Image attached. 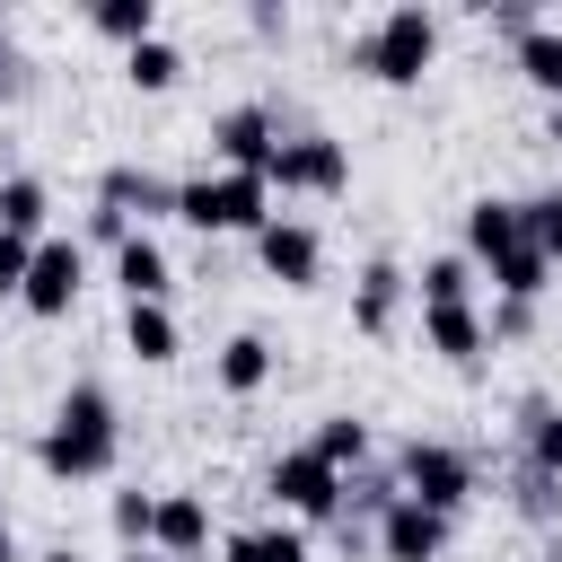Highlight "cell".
<instances>
[{"instance_id":"cell-7","label":"cell","mask_w":562,"mask_h":562,"mask_svg":"<svg viewBox=\"0 0 562 562\" xmlns=\"http://www.w3.org/2000/svg\"><path fill=\"white\" fill-rule=\"evenodd\" d=\"M272 501H290L299 518H334V509H342V474H334L316 448H290V457L272 465Z\"/></svg>"},{"instance_id":"cell-3","label":"cell","mask_w":562,"mask_h":562,"mask_svg":"<svg viewBox=\"0 0 562 562\" xmlns=\"http://www.w3.org/2000/svg\"><path fill=\"white\" fill-rule=\"evenodd\" d=\"M263 176H184L176 184V220L184 228H272V211H263Z\"/></svg>"},{"instance_id":"cell-1","label":"cell","mask_w":562,"mask_h":562,"mask_svg":"<svg viewBox=\"0 0 562 562\" xmlns=\"http://www.w3.org/2000/svg\"><path fill=\"white\" fill-rule=\"evenodd\" d=\"M35 457H44V474H61V483L105 474V465H114V404H105V386H70Z\"/></svg>"},{"instance_id":"cell-34","label":"cell","mask_w":562,"mask_h":562,"mask_svg":"<svg viewBox=\"0 0 562 562\" xmlns=\"http://www.w3.org/2000/svg\"><path fill=\"white\" fill-rule=\"evenodd\" d=\"M0 562H9V509H0Z\"/></svg>"},{"instance_id":"cell-28","label":"cell","mask_w":562,"mask_h":562,"mask_svg":"<svg viewBox=\"0 0 562 562\" xmlns=\"http://www.w3.org/2000/svg\"><path fill=\"white\" fill-rule=\"evenodd\" d=\"M527 439H536V465L562 474V413L553 404H527Z\"/></svg>"},{"instance_id":"cell-33","label":"cell","mask_w":562,"mask_h":562,"mask_svg":"<svg viewBox=\"0 0 562 562\" xmlns=\"http://www.w3.org/2000/svg\"><path fill=\"white\" fill-rule=\"evenodd\" d=\"M544 132H553V140H562V97H553V123H544Z\"/></svg>"},{"instance_id":"cell-22","label":"cell","mask_w":562,"mask_h":562,"mask_svg":"<svg viewBox=\"0 0 562 562\" xmlns=\"http://www.w3.org/2000/svg\"><path fill=\"white\" fill-rule=\"evenodd\" d=\"M0 228H9V237H35V228H44V184H35V176H9V184H0Z\"/></svg>"},{"instance_id":"cell-24","label":"cell","mask_w":562,"mask_h":562,"mask_svg":"<svg viewBox=\"0 0 562 562\" xmlns=\"http://www.w3.org/2000/svg\"><path fill=\"white\" fill-rule=\"evenodd\" d=\"M132 88H176V70H184V53L167 44V35H149V44H132Z\"/></svg>"},{"instance_id":"cell-14","label":"cell","mask_w":562,"mask_h":562,"mask_svg":"<svg viewBox=\"0 0 562 562\" xmlns=\"http://www.w3.org/2000/svg\"><path fill=\"white\" fill-rule=\"evenodd\" d=\"M123 342H132V360H176V316L158 307V299H132V316H123Z\"/></svg>"},{"instance_id":"cell-19","label":"cell","mask_w":562,"mask_h":562,"mask_svg":"<svg viewBox=\"0 0 562 562\" xmlns=\"http://www.w3.org/2000/svg\"><path fill=\"white\" fill-rule=\"evenodd\" d=\"M518 70H527L544 97H562V26H527V35H518Z\"/></svg>"},{"instance_id":"cell-17","label":"cell","mask_w":562,"mask_h":562,"mask_svg":"<svg viewBox=\"0 0 562 562\" xmlns=\"http://www.w3.org/2000/svg\"><path fill=\"white\" fill-rule=\"evenodd\" d=\"M395 299H404V272H395V263H369V272H360V299H351V325H360V334H386Z\"/></svg>"},{"instance_id":"cell-13","label":"cell","mask_w":562,"mask_h":562,"mask_svg":"<svg viewBox=\"0 0 562 562\" xmlns=\"http://www.w3.org/2000/svg\"><path fill=\"white\" fill-rule=\"evenodd\" d=\"M114 281H123V290H132V299H158V290H167V246H158V237H140V228H132V237H123V246H114Z\"/></svg>"},{"instance_id":"cell-5","label":"cell","mask_w":562,"mask_h":562,"mask_svg":"<svg viewBox=\"0 0 562 562\" xmlns=\"http://www.w3.org/2000/svg\"><path fill=\"white\" fill-rule=\"evenodd\" d=\"M404 483H413V501H422V509H439V518H448V509L474 492V465H465L457 448H439V439H413V448H404Z\"/></svg>"},{"instance_id":"cell-30","label":"cell","mask_w":562,"mask_h":562,"mask_svg":"<svg viewBox=\"0 0 562 562\" xmlns=\"http://www.w3.org/2000/svg\"><path fill=\"white\" fill-rule=\"evenodd\" d=\"M255 544H263V562H307V544H299V527H263Z\"/></svg>"},{"instance_id":"cell-6","label":"cell","mask_w":562,"mask_h":562,"mask_svg":"<svg viewBox=\"0 0 562 562\" xmlns=\"http://www.w3.org/2000/svg\"><path fill=\"white\" fill-rule=\"evenodd\" d=\"M211 149L228 158V176H263V167L281 158V132H272L263 105H228V114L211 123Z\"/></svg>"},{"instance_id":"cell-8","label":"cell","mask_w":562,"mask_h":562,"mask_svg":"<svg viewBox=\"0 0 562 562\" xmlns=\"http://www.w3.org/2000/svg\"><path fill=\"white\" fill-rule=\"evenodd\" d=\"M79 272H88V263H79L70 237H35V263H26V290H18V299H26L35 316H61V307L79 299Z\"/></svg>"},{"instance_id":"cell-12","label":"cell","mask_w":562,"mask_h":562,"mask_svg":"<svg viewBox=\"0 0 562 562\" xmlns=\"http://www.w3.org/2000/svg\"><path fill=\"white\" fill-rule=\"evenodd\" d=\"M465 246H474L483 263H501L509 246H527V220H518V202H492V193H483V202L465 211Z\"/></svg>"},{"instance_id":"cell-36","label":"cell","mask_w":562,"mask_h":562,"mask_svg":"<svg viewBox=\"0 0 562 562\" xmlns=\"http://www.w3.org/2000/svg\"><path fill=\"white\" fill-rule=\"evenodd\" d=\"M44 562H79V553H44Z\"/></svg>"},{"instance_id":"cell-2","label":"cell","mask_w":562,"mask_h":562,"mask_svg":"<svg viewBox=\"0 0 562 562\" xmlns=\"http://www.w3.org/2000/svg\"><path fill=\"white\" fill-rule=\"evenodd\" d=\"M430 53H439V18H430V9H413V0H404V9H386V18L360 35V61H369L386 88H413V79L430 70Z\"/></svg>"},{"instance_id":"cell-10","label":"cell","mask_w":562,"mask_h":562,"mask_svg":"<svg viewBox=\"0 0 562 562\" xmlns=\"http://www.w3.org/2000/svg\"><path fill=\"white\" fill-rule=\"evenodd\" d=\"M255 255H263V272H272V281L307 290V281H316V255H325V246H316V228H307V220H272V228L255 237Z\"/></svg>"},{"instance_id":"cell-27","label":"cell","mask_w":562,"mask_h":562,"mask_svg":"<svg viewBox=\"0 0 562 562\" xmlns=\"http://www.w3.org/2000/svg\"><path fill=\"white\" fill-rule=\"evenodd\" d=\"M149 527H158V501H149V492H114V536H123L132 553L149 544Z\"/></svg>"},{"instance_id":"cell-32","label":"cell","mask_w":562,"mask_h":562,"mask_svg":"<svg viewBox=\"0 0 562 562\" xmlns=\"http://www.w3.org/2000/svg\"><path fill=\"white\" fill-rule=\"evenodd\" d=\"M9 88H18V70H9V53H0V97H9Z\"/></svg>"},{"instance_id":"cell-11","label":"cell","mask_w":562,"mask_h":562,"mask_svg":"<svg viewBox=\"0 0 562 562\" xmlns=\"http://www.w3.org/2000/svg\"><path fill=\"white\" fill-rule=\"evenodd\" d=\"M149 544H158L167 562H193V553L211 544V509H202L193 492H167V501H158V527H149Z\"/></svg>"},{"instance_id":"cell-25","label":"cell","mask_w":562,"mask_h":562,"mask_svg":"<svg viewBox=\"0 0 562 562\" xmlns=\"http://www.w3.org/2000/svg\"><path fill=\"white\" fill-rule=\"evenodd\" d=\"M316 457H325V465H334V474H342V465H360V457H369V430H360V422H351V413H334V422H325V430H316Z\"/></svg>"},{"instance_id":"cell-20","label":"cell","mask_w":562,"mask_h":562,"mask_svg":"<svg viewBox=\"0 0 562 562\" xmlns=\"http://www.w3.org/2000/svg\"><path fill=\"white\" fill-rule=\"evenodd\" d=\"M123 202H140V211H176V184H158V176H140V167H114V176H105V211H123Z\"/></svg>"},{"instance_id":"cell-29","label":"cell","mask_w":562,"mask_h":562,"mask_svg":"<svg viewBox=\"0 0 562 562\" xmlns=\"http://www.w3.org/2000/svg\"><path fill=\"white\" fill-rule=\"evenodd\" d=\"M26 263H35V237H9L0 228V290H26Z\"/></svg>"},{"instance_id":"cell-31","label":"cell","mask_w":562,"mask_h":562,"mask_svg":"<svg viewBox=\"0 0 562 562\" xmlns=\"http://www.w3.org/2000/svg\"><path fill=\"white\" fill-rule=\"evenodd\" d=\"M228 562H263V544L255 536H228Z\"/></svg>"},{"instance_id":"cell-4","label":"cell","mask_w":562,"mask_h":562,"mask_svg":"<svg viewBox=\"0 0 562 562\" xmlns=\"http://www.w3.org/2000/svg\"><path fill=\"white\" fill-rule=\"evenodd\" d=\"M263 184H281V193H342V184H351V158H342V140L299 132V140H281V158L263 167Z\"/></svg>"},{"instance_id":"cell-15","label":"cell","mask_w":562,"mask_h":562,"mask_svg":"<svg viewBox=\"0 0 562 562\" xmlns=\"http://www.w3.org/2000/svg\"><path fill=\"white\" fill-rule=\"evenodd\" d=\"M422 334H430L439 360H474L483 351V316L474 307H422Z\"/></svg>"},{"instance_id":"cell-21","label":"cell","mask_w":562,"mask_h":562,"mask_svg":"<svg viewBox=\"0 0 562 562\" xmlns=\"http://www.w3.org/2000/svg\"><path fill=\"white\" fill-rule=\"evenodd\" d=\"M465 290H474L465 255H430L422 263V307H465Z\"/></svg>"},{"instance_id":"cell-9","label":"cell","mask_w":562,"mask_h":562,"mask_svg":"<svg viewBox=\"0 0 562 562\" xmlns=\"http://www.w3.org/2000/svg\"><path fill=\"white\" fill-rule=\"evenodd\" d=\"M378 544H386V562H439L448 518H439V509H422L413 492H395V501H386V518H378Z\"/></svg>"},{"instance_id":"cell-23","label":"cell","mask_w":562,"mask_h":562,"mask_svg":"<svg viewBox=\"0 0 562 562\" xmlns=\"http://www.w3.org/2000/svg\"><path fill=\"white\" fill-rule=\"evenodd\" d=\"M97 26L123 35V44H149L158 35V0H97Z\"/></svg>"},{"instance_id":"cell-16","label":"cell","mask_w":562,"mask_h":562,"mask_svg":"<svg viewBox=\"0 0 562 562\" xmlns=\"http://www.w3.org/2000/svg\"><path fill=\"white\" fill-rule=\"evenodd\" d=\"M263 378H272V342H263V334H228V342H220V386H228V395H255Z\"/></svg>"},{"instance_id":"cell-18","label":"cell","mask_w":562,"mask_h":562,"mask_svg":"<svg viewBox=\"0 0 562 562\" xmlns=\"http://www.w3.org/2000/svg\"><path fill=\"white\" fill-rule=\"evenodd\" d=\"M544 272H553V263H544V246H536V237H527V246H509V255L492 263V281H501V299H518V307H527V299L544 290Z\"/></svg>"},{"instance_id":"cell-26","label":"cell","mask_w":562,"mask_h":562,"mask_svg":"<svg viewBox=\"0 0 562 562\" xmlns=\"http://www.w3.org/2000/svg\"><path fill=\"white\" fill-rule=\"evenodd\" d=\"M518 220H527V237L544 246V263H562V193H536V202H518Z\"/></svg>"},{"instance_id":"cell-35","label":"cell","mask_w":562,"mask_h":562,"mask_svg":"<svg viewBox=\"0 0 562 562\" xmlns=\"http://www.w3.org/2000/svg\"><path fill=\"white\" fill-rule=\"evenodd\" d=\"M123 562H167V553H123Z\"/></svg>"}]
</instances>
